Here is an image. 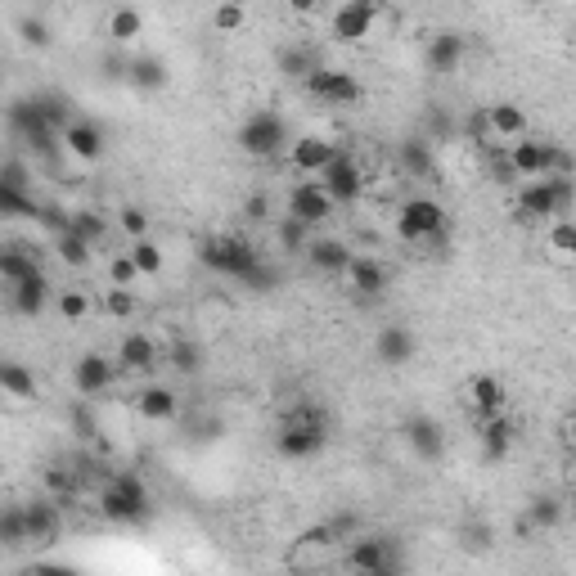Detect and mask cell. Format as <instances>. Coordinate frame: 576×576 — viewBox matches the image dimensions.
<instances>
[{
	"label": "cell",
	"mask_w": 576,
	"mask_h": 576,
	"mask_svg": "<svg viewBox=\"0 0 576 576\" xmlns=\"http://www.w3.org/2000/svg\"><path fill=\"white\" fill-rule=\"evenodd\" d=\"M513 437H518V423H513L504 410H500V414H486V419H477V441H482L486 464H500V459L513 450Z\"/></svg>",
	"instance_id": "ac0fdd59"
},
{
	"label": "cell",
	"mask_w": 576,
	"mask_h": 576,
	"mask_svg": "<svg viewBox=\"0 0 576 576\" xmlns=\"http://www.w3.org/2000/svg\"><path fill=\"white\" fill-rule=\"evenodd\" d=\"M239 149L248 158H275L288 149V122L275 108H252L239 122Z\"/></svg>",
	"instance_id": "277c9868"
},
{
	"label": "cell",
	"mask_w": 576,
	"mask_h": 576,
	"mask_svg": "<svg viewBox=\"0 0 576 576\" xmlns=\"http://www.w3.org/2000/svg\"><path fill=\"white\" fill-rule=\"evenodd\" d=\"M72 423H77V437H95V419L86 405H72Z\"/></svg>",
	"instance_id": "db71d44e"
},
{
	"label": "cell",
	"mask_w": 576,
	"mask_h": 576,
	"mask_svg": "<svg viewBox=\"0 0 576 576\" xmlns=\"http://www.w3.org/2000/svg\"><path fill=\"white\" fill-rule=\"evenodd\" d=\"M468 54V41L459 32H437L428 41V72H437V77H450V72L464 63Z\"/></svg>",
	"instance_id": "603a6c76"
},
{
	"label": "cell",
	"mask_w": 576,
	"mask_h": 576,
	"mask_svg": "<svg viewBox=\"0 0 576 576\" xmlns=\"http://www.w3.org/2000/svg\"><path fill=\"white\" fill-rule=\"evenodd\" d=\"M104 311L113 315V320H131V315H135V293H131V288L108 284V293H104Z\"/></svg>",
	"instance_id": "bcb514c9"
},
{
	"label": "cell",
	"mask_w": 576,
	"mask_h": 576,
	"mask_svg": "<svg viewBox=\"0 0 576 576\" xmlns=\"http://www.w3.org/2000/svg\"><path fill=\"white\" fill-rule=\"evenodd\" d=\"M342 275H347L351 288L365 293V297H378L387 288V270H383V261H374V257H356V252H351V261L342 266Z\"/></svg>",
	"instance_id": "83f0119b"
},
{
	"label": "cell",
	"mask_w": 576,
	"mask_h": 576,
	"mask_svg": "<svg viewBox=\"0 0 576 576\" xmlns=\"http://www.w3.org/2000/svg\"><path fill=\"white\" fill-rule=\"evenodd\" d=\"M54 252H59L63 261H68V266H90V252H95V243L90 239H81L77 230H68V225H63L59 230V239H54Z\"/></svg>",
	"instance_id": "d590c367"
},
{
	"label": "cell",
	"mask_w": 576,
	"mask_h": 576,
	"mask_svg": "<svg viewBox=\"0 0 576 576\" xmlns=\"http://www.w3.org/2000/svg\"><path fill=\"white\" fill-rule=\"evenodd\" d=\"M198 261L225 279H243L261 261V252L248 239H239V234H212V239L198 243Z\"/></svg>",
	"instance_id": "5b68a950"
},
{
	"label": "cell",
	"mask_w": 576,
	"mask_h": 576,
	"mask_svg": "<svg viewBox=\"0 0 576 576\" xmlns=\"http://www.w3.org/2000/svg\"><path fill=\"white\" fill-rule=\"evenodd\" d=\"M338 212V203H333L329 194H324V185L315 176L297 180L293 189H288V216H297V221H306L315 230V225H324L329 216Z\"/></svg>",
	"instance_id": "8fae6325"
},
{
	"label": "cell",
	"mask_w": 576,
	"mask_h": 576,
	"mask_svg": "<svg viewBox=\"0 0 576 576\" xmlns=\"http://www.w3.org/2000/svg\"><path fill=\"white\" fill-rule=\"evenodd\" d=\"M374 18H378V0H342L329 18V36L338 45H360L374 32Z\"/></svg>",
	"instance_id": "30bf717a"
},
{
	"label": "cell",
	"mask_w": 576,
	"mask_h": 576,
	"mask_svg": "<svg viewBox=\"0 0 576 576\" xmlns=\"http://www.w3.org/2000/svg\"><path fill=\"white\" fill-rule=\"evenodd\" d=\"M486 135H491V144L518 140V135H527V113H522L518 104H495V108H486Z\"/></svg>",
	"instance_id": "484cf974"
},
{
	"label": "cell",
	"mask_w": 576,
	"mask_h": 576,
	"mask_svg": "<svg viewBox=\"0 0 576 576\" xmlns=\"http://www.w3.org/2000/svg\"><path fill=\"white\" fill-rule=\"evenodd\" d=\"M113 360H117V369H131V374H153V369L162 365V351L149 333H126V338L117 342Z\"/></svg>",
	"instance_id": "d6986e66"
},
{
	"label": "cell",
	"mask_w": 576,
	"mask_h": 576,
	"mask_svg": "<svg viewBox=\"0 0 576 576\" xmlns=\"http://www.w3.org/2000/svg\"><path fill=\"white\" fill-rule=\"evenodd\" d=\"M509 167H513V180H536L549 171V140H531V135H518L509 140Z\"/></svg>",
	"instance_id": "2e32d148"
},
{
	"label": "cell",
	"mask_w": 576,
	"mask_h": 576,
	"mask_svg": "<svg viewBox=\"0 0 576 576\" xmlns=\"http://www.w3.org/2000/svg\"><path fill=\"white\" fill-rule=\"evenodd\" d=\"M504 410V383L495 374H473L468 378V414L473 419H486V414Z\"/></svg>",
	"instance_id": "cb8c5ba5"
},
{
	"label": "cell",
	"mask_w": 576,
	"mask_h": 576,
	"mask_svg": "<svg viewBox=\"0 0 576 576\" xmlns=\"http://www.w3.org/2000/svg\"><path fill=\"white\" fill-rule=\"evenodd\" d=\"M243 212H248V216H252V221H261V216H266V212H270V203H266V198H261V194H252V198H248V203H243Z\"/></svg>",
	"instance_id": "11a10c76"
},
{
	"label": "cell",
	"mask_w": 576,
	"mask_h": 576,
	"mask_svg": "<svg viewBox=\"0 0 576 576\" xmlns=\"http://www.w3.org/2000/svg\"><path fill=\"white\" fill-rule=\"evenodd\" d=\"M338 153V144L333 140H324V135H302V140H293L288 144V171L293 176H320L324 171V162Z\"/></svg>",
	"instance_id": "9a60e30c"
},
{
	"label": "cell",
	"mask_w": 576,
	"mask_h": 576,
	"mask_svg": "<svg viewBox=\"0 0 576 576\" xmlns=\"http://www.w3.org/2000/svg\"><path fill=\"white\" fill-rule=\"evenodd\" d=\"M396 167H401L405 176H414V180H428L432 171H437L432 144L423 140V135H410V140H401V144H396Z\"/></svg>",
	"instance_id": "4316f807"
},
{
	"label": "cell",
	"mask_w": 576,
	"mask_h": 576,
	"mask_svg": "<svg viewBox=\"0 0 576 576\" xmlns=\"http://www.w3.org/2000/svg\"><path fill=\"white\" fill-rule=\"evenodd\" d=\"M14 216H41V203L27 189H14L0 180V221H14Z\"/></svg>",
	"instance_id": "e575fe53"
},
{
	"label": "cell",
	"mask_w": 576,
	"mask_h": 576,
	"mask_svg": "<svg viewBox=\"0 0 576 576\" xmlns=\"http://www.w3.org/2000/svg\"><path fill=\"white\" fill-rule=\"evenodd\" d=\"M401 437L410 441V450L419 459H441V450H446V432H441V423L428 419V414H419V419H405Z\"/></svg>",
	"instance_id": "7402d4cb"
},
{
	"label": "cell",
	"mask_w": 576,
	"mask_h": 576,
	"mask_svg": "<svg viewBox=\"0 0 576 576\" xmlns=\"http://www.w3.org/2000/svg\"><path fill=\"white\" fill-rule=\"evenodd\" d=\"M414 351H419V342H414L410 324H383V329H378L374 356L383 360V365H392V369H396V365H410Z\"/></svg>",
	"instance_id": "44dd1931"
},
{
	"label": "cell",
	"mask_w": 576,
	"mask_h": 576,
	"mask_svg": "<svg viewBox=\"0 0 576 576\" xmlns=\"http://www.w3.org/2000/svg\"><path fill=\"white\" fill-rule=\"evenodd\" d=\"M54 306H59V315H63V320H72V324L90 315V297L81 293V288H63V293L54 297Z\"/></svg>",
	"instance_id": "f6af8a7d"
},
{
	"label": "cell",
	"mask_w": 576,
	"mask_h": 576,
	"mask_svg": "<svg viewBox=\"0 0 576 576\" xmlns=\"http://www.w3.org/2000/svg\"><path fill=\"white\" fill-rule=\"evenodd\" d=\"M446 230V207L437 198H405L401 212H396V234L405 243H432Z\"/></svg>",
	"instance_id": "52a82bcc"
},
{
	"label": "cell",
	"mask_w": 576,
	"mask_h": 576,
	"mask_svg": "<svg viewBox=\"0 0 576 576\" xmlns=\"http://www.w3.org/2000/svg\"><path fill=\"white\" fill-rule=\"evenodd\" d=\"M36 108L45 113V122L54 126V131H63V126L72 122V113H68V99L63 95H50V90H36Z\"/></svg>",
	"instance_id": "ee69618b"
},
{
	"label": "cell",
	"mask_w": 576,
	"mask_h": 576,
	"mask_svg": "<svg viewBox=\"0 0 576 576\" xmlns=\"http://www.w3.org/2000/svg\"><path fill=\"white\" fill-rule=\"evenodd\" d=\"M279 68H284L288 77H306V72L315 68V54H306V50H284V54H279Z\"/></svg>",
	"instance_id": "816d5d0a"
},
{
	"label": "cell",
	"mask_w": 576,
	"mask_h": 576,
	"mask_svg": "<svg viewBox=\"0 0 576 576\" xmlns=\"http://www.w3.org/2000/svg\"><path fill=\"white\" fill-rule=\"evenodd\" d=\"M32 270H41V252L27 248V243H0V279L5 284H18Z\"/></svg>",
	"instance_id": "f1b7e54d"
},
{
	"label": "cell",
	"mask_w": 576,
	"mask_h": 576,
	"mask_svg": "<svg viewBox=\"0 0 576 576\" xmlns=\"http://www.w3.org/2000/svg\"><path fill=\"white\" fill-rule=\"evenodd\" d=\"M167 360H171V369L176 374H198L203 369V347H198L194 338H180V342H171V351H167Z\"/></svg>",
	"instance_id": "f35d334b"
},
{
	"label": "cell",
	"mask_w": 576,
	"mask_h": 576,
	"mask_svg": "<svg viewBox=\"0 0 576 576\" xmlns=\"http://www.w3.org/2000/svg\"><path fill=\"white\" fill-rule=\"evenodd\" d=\"M59 140L77 162H99L104 158V144H108L104 131H99V122H86V117H72V122L59 131Z\"/></svg>",
	"instance_id": "e0dca14e"
},
{
	"label": "cell",
	"mask_w": 576,
	"mask_h": 576,
	"mask_svg": "<svg viewBox=\"0 0 576 576\" xmlns=\"http://www.w3.org/2000/svg\"><path fill=\"white\" fill-rule=\"evenodd\" d=\"M99 513L108 522H140L149 513V486L135 473H113L99 486Z\"/></svg>",
	"instance_id": "3957f363"
},
{
	"label": "cell",
	"mask_w": 576,
	"mask_h": 576,
	"mask_svg": "<svg viewBox=\"0 0 576 576\" xmlns=\"http://www.w3.org/2000/svg\"><path fill=\"white\" fill-rule=\"evenodd\" d=\"M288 9H293V14H315V9H324V0H288Z\"/></svg>",
	"instance_id": "9f6ffc18"
},
{
	"label": "cell",
	"mask_w": 576,
	"mask_h": 576,
	"mask_svg": "<svg viewBox=\"0 0 576 576\" xmlns=\"http://www.w3.org/2000/svg\"><path fill=\"white\" fill-rule=\"evenodd\" d=\"M347 563L365 576H383L396 567V554H392V545H387V536H360L356 531L347 545Z\"/></svg>",
	"instance_id": "4fadbf2b"
},
{
	"label": "cell",
	"mask_w": 576,
	"mask_h": 576,
	"mask_svg": "<svg viewBox=\"0 0 576 576\" xmlns=\"http://www.w3.org/2000/svg\"><path fill=\"white\" fill-rule=\"evenodd\" d=\"M113 383H117V360H108L104 351H81V356L72 360V387H77L81 396H99Z\"/></svg>",
	"instance_id": "7c38bea8"
},
{
	"label": "cell",
	"mask_w": 576,
	"mask_h": 576,
	"mask_svg": "<svg viewBox=\"0 0 576 576\" xmlns=\"http://www.w3.org/2000/svg\"><path fill=\"white\" fill-rule=\"evenodd\" d=\"M117 230L126 234V239H144V234H149V212H144V207H122V212H117Z\"/></svg>",
	"instance_id": "c3c4849f"
},
{
	"label": "cell",
	"mask_w": 576,
	"mask_h": 576,
	"mask_svg": "<svg viewBox=\"0 0 576 576\" xmlns=\"http://www.w3.org/2000/svg\"><path fill=\"white\" fill-rule=\"evenodd\" d=\"M45 486L54 491V500H59V504H72V500H77V491H81V482L72 473H63V468H50V473H45Z\"/></svg>",
	"instance_id": "681fc988"
},
{
	"label": "cell",
	"mask_w": 576,
	"mask_h": 576,
	"mask_svg": "<svg viewBox=\"0 0 576 576\" xmlns=\"http://www.w3.org/2000/svg\"><path fill=\"white\" fill-rule=\"evenodd\" d=\"M306 261H311L315 270H324V275H338V270L351 261V248L342 239H324L320 234V239L306 243Z\"/></svg>",
	"instance_id": "f546056e"
},
{
	"label": "cell",
	"mask_w": 576,
	"mask_h": 576,
	"mask_svg": "<svg viewBox=\"0 0 576 576\" xmlns=\"http://www.w3.org/2000/svg\"><path fill=\"white\" fill-rule=\"evenodd\" d=\"M315 180H320L324 194H329L338 207L360 203V198H365V185H369V176H365V167L356 162V153H342V149L324 162V171Z\"/></svg>",
	"instance_id": "8992f818"
},
{
	"label": "cell",
	"mask_w": 576,
	"mask_h": 576,
	"mask_svg": "<svg viewBox=\"0 0 576 576\" xmlns=\"http://www.w3.org/2000/svg\"><path fill=\"white\" fill-rule=\"evenodd\" d=\"M302 81H306V90H311L320 104H329V108H351V104L365 99V86H360L347 68H324V63H315Z\"/></svg>",
	"instance_id": "9c48e42d"
},
{
	"label": "cell",
	"mask_w": 576,
	"mask_h": 576,
	"mask_svg": "<svg viewBox=\"0 0 576 576\" xmlns=\"http://www.w3.org/2000/svg\"><path fill=\"white\" fill-rule=\"evenodd\" d=\"M135 279H140V270L131 266V257H126V252H113V257H108V284L131 288Z\"/></svg>",
	"instance_id": "f907efd6"
},
{
	"label": "cell",
	"mask_w": 576,
	"mask_h": 576,
	"mask_svg": "<svg viewBox=\"0 0 576 576\" xmlns=\"http://www.w3.org/2000/svg\"><path fill=\"white\" fill-rule=\"evenodd\" d=\"M563 522V500L558 495H536L527 504V527H540V531H554Z\"/></svg>",
	"instance_id": "8d00e7d4"
},
{
	"label": "cell",
	"mask_w": 576,
	"mask_h": 576,
	"mask_svg": "<svg viewBox=\"0 0 576 576\" xmlns=\"http://www.w3.org/2000/svg\"><path fill=\"white\" fill-rule=\"evenodd\" d=\"M50 293H54L50 275H45V270H32L27 279L9 284V306H14L18 315H27V320H36V315L50 306Z\"/></svg>",
	"instance_id": "ffe728a7"
},
{
	"label": "cell",
	"mask_w": 576,
	"mask_h": 576,
	"mask_svg": "<svg viewBox=\"0 0 576 576\" xmlns=\"http://www.w3.org/2000/svg\"><path fill=\"white\" fill-rule=\"evenodd\" d=\"M545 243H549L554 257H563V261L572 257V252H576V221H572V216H554V221H549Z\"/></svg>",
	"instance_id": "74e56055"
},
{
	"label": "cell",
	"mask_w": 576,
	"mask_h": 576,
	"mask_svg": "<svg viewBox=\"0 0 576 576\" xmlns=\"http://www.w3.org/2000/svg\"><path fill=\"white\" fill-rule=\"evenodd\" d=\"M212 23H216V32H239V27L248 23V9H243L239 0H221L216 14H212Z\"/></svg>",
	"instance_id": "7dc6e473"
},
{
	"label": "cell",
	"mask_w": 576,
	"mask_h": 576,
	"mask_svg": "<svg viewBox=\"0 0 576 576\" xmlns=\"http://www.w3.org/2000/svg\"><path fill=\"white\" fill-rule=\"evenodd\" d=\"M527 5H545V0H527Z\"/></svg>",
	"instance_id": "6f0895ef"
},
{
	"label": "cell",
	"mask_w": 576,
	"mask_h": 576,
	"mask_svg": "<svg viewBox=\"0 0 576 576\" xmlns=\"http://www.w3.org/2000/svg\"><path fill=\"white\" fill-rule=\"evenodd\" d=\"M5 117H9V126L27 140V149L41 153V158H54V149H59V144H54V140H59V131H54V126L45 122V113L36 108V95L14 99V104L5 108Z\"/></svg>",
	"instance_id": "ba28073f"
},
{
	"label": "cell",
	"mask_w": 576,
	"mask_h": 576,
	"mask_svg": "<svg viewBox=\"0 0 576 576\" xmlns=\"http://www.w3.org/2000/svg\"><path fill=\"white\" fill-rule=\"evenodd\" d=\"M23 522H27V545H36V549L54 545L59 527H63V504L59 500H27Z\"/></svg>",
	"instance_id": "5bb4252c"
},
{
	"label": "cell",
	"mask_w": 576,
	"mask_h": 576,
	"mask_svg": "<svg viewBox=\"0 0 576 576\" xmlns=\"http://www.w3.org/2000/svg\"><path fill=\"white\" fill-rule=\"evenodd\" d=\"M0 396H14V401H32L36 396V374L18 360H0Z\"/></svg>",
	"instance_id": "1f68e13d"
},
{
	"label": "cell",
	"mask_w": 576,
	"mask_h": 576,
	"mask_svg": "<svg viewBox=\"0 0 576 576\" xmlns=\"http://www.w3.org/2000/svg\"><path fill=\"white\" fill-rule=\"evenodd\" d=\"M126 257H131V266L140 270V279H153V275H162V248L144 234V239H131V248H126Z\"/></svg>",
	"instance_id": "d6a6232c"
},
{
	"label": "cell",
	"mask_w": 576,
	"mask_h": 576,
	"mask_svg": "<svg viewBox=\"0 0 576 576\" xmlns=\"http://www.w3.org/2000/svg\"><path fill=\"white\" fill-rule=\"evenodd\" d=\"M131 81L140 90H162V86H167V63L153 59V54H144V59L131 63Z\"/></svg>",
	"instance_id": "ab89813d"
},
{
	"label": "cell",
	"mask_w": 576,
	"mask_h": 576,
	"mask_svg": "<svg viewBox=\"0 0 576 576\" xmlns=\"http://www.w3.org/2000/svg\"><path fill=\"white\" fill-rule=\"evenodd\" d=\"M306 243H311V225L284 212V221H279V248H284V252H306Z\"/></svg>",
	"instance_id": "7bdbcfd3"
},
{
	"label": "cell",
	"mask_w": 576,
	"mask_h": 576,
	"mask_svg": "<svg viewBox=\"0 0 576 576\" xmlns=\"http://www.w3.org/2000/svg\"><path fill=\"white\" fill-rule=\"evenodd\" d=\"M572 212V176L518 180V221H554Z\"/></svg>",
	"instance_id": "7a4b0ae2"
},
{
	"label": "cell",
	"mask_w": 576,
	"mask_h": 576,
	"mask_svg": "<svg viewBox=\"0 0 576 576\" xmlns=\"http://www.w3.org/2000/svg\"><path fill=\"white\" fill-rule=\"evenodd\" d=\"M0 180H5V185H14V189H27V180H32V171H27V162L9 158V162H0Z\"/></svg>",
	"instance_id": "f5cc1de1"
},
{
	"label": "cell",
	"mask_w": 576,
	"mask_h": 576,
	"mask_svg": "<svg viewBox=\"0 0 576 576\" xmlns=\"http://www.w3.org/2000/svg\"><path fill=\"white\" fill-rule=\"evenodd\" d=\"M68 230H77L81 239L99 243V239L108 234V216H104V212H90V207H81V212H72V216H68Z\"/></svg>",
	"instance_id": "60d3db41"
},
{
	"label": "cell",
	"mask_w": 576,
	"mask_h": 576,
	"mask_svg": "<svg viewBox=\"0 0 576 576\" xmlns=\"http://www.w3.org/2000/svg\"><path fill=\"white\" fill-rule=\"evenodd\" d=\"M23 545H27L23 504H0V549H23Z\"/></svg>",
	"instance_id": "836d02e7"
},
{
	"label": "cell",
	"mask_w": 576,
	"mask_h": 576,
	"mask_svg": "<svg viewBox=\"0 0 576 576\" xmlns=\"http://www.w3.org/2000/svg\"><path fill=\"white\" fill-rule=\"evenodd\" d=\"M18 41L32 45V50H50V45H54V32H50V23H45V18L27 14V18H18Z\"/></svg>",
	"instance_id": "b9f144b4"
},
{
	"label": "cell",
	"mask_w": 576,
	"mask_h": 576,
	"mask_svg": "<svg viewBox=\"0 0 576 576\" xmlns=\"http://www.w3.org/2000/svg\"><path fill=\"white\" fill-rule=\"evenodd\" d=\"M176 410H180L176 392H171V387H162V383H149V387H140V392H135V414H140V419H149V423L176 419Z\"/></svg>",
	"instance_id": "d4e9b609"
},
{
	"label": "cell",
	"mask_w": 576,
	"mask_h": 576,
	"mask_svg": "<svg viewBox=\"0 0 576 576\" xmlns=\"http://www.w3.org/2000/svg\"><path fill=\"white\" fill-rule=\"evenodd\" d=\"M104 32H108V41H113V45H131L135 36H144V14L135 5H117L113 14H108Z\"/></svg>",
	"instance_id": "4dcf8cb0"
},
{
	"label": "cell",
	"mask_w": 576,
	"mask_h": 576,
	"mask_svg": "<svg viewBox=\"0 0 576 576\" xmlns=\"http://www.w3.org/2000/svg\"><path fill=\"white\" fill-rule=\"evenodd\" d=\"M329 446V414L320 405H293L288 419L279 423V437H275V450L284 459H315L320 450Z\"/></svg>",
	"instance_id": "6da1fadb"
}]
</instances>
